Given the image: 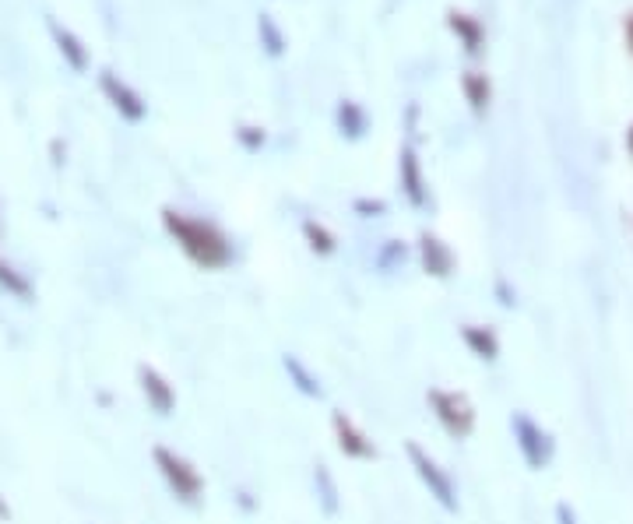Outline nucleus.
Segmentation results:
<instances>
[{"label":"nucleus","instance_id":"obj_1","mask_svg":"<svg viewBox=\"0 0 633 524\" xmlns=\"http://www.w3.org/2000/svg\"><path fill=\"white\" fill-rule=\"evenodd\" d=\"M162 222H166L169 236L180 243V250L197 264V268L219 271L233 261V247H229V240L222 236L219 226H211V222H204V219H190V215L173 212V208L162 212Z\"/></svg>","mask_w":633,"mask_h":524},{"label":"nucleus","instance_id":"obj_2","mask_svg":"<svg viewBox=\"0 0 633 524\" xmlns=\"http://www.w3.org/2000/svg\"><path fill=\"white\" fill-rule=\"evenodd\" d=\"M426 405H430V415L440 423V430L454 440H468L475 433V405L468 401V394L451 391V387H430L426 391Z\"/></svg>","mask_w":633,"mask_h":524},{"label":"nucleus","instance_id":"obj_3","mask_svg":"<svg viewBox=\"0 0 633 524\" xmlns=\"http://www.w3.org/2000/svg\"><path fill=\"white\" fill-rule=\"evenodd\" d=\"M405 454H408V465H412V472L419 475L422 486L430 489L433 500H437L440 507L447 510V514H458L461 500H458V482H454V475L447 472V468L440 465V461L433 458V454L426 451L419 440H408Z\"/></svg>","mask_w":633,"mask_h":524},{"label":"nucleus","instance_id":"obj_4","mask_svg":"<svg viewBox=\"0 0 633 524\" xmlns=\"http://www.w3.org/2000/svg\"><path fill=\"white\" fill-rule=\"evenodd\" d=\"M152 461L155 468H159L162 482L169 486V493L176 496V500L183 503V507H197L204 496V475L197 472L194 465H190L183 454H176L173 447H155L152 451Z\"/></svg>","mask_w":633,"mask_h":524},{"label":"nucleus","instance_id":"obj_5","mask_svg":"<svg viewBox=\"0 0 633 524\" xmlns=\"http://www.w3.org/2000/svg\"><path fill=\"white\" fill-rule=\"evenodd\" d=\"M510 433H514V447L521 454V461L532 472H546L553 465L556 454V440L546 426H539L528 412H514L510 415Z\"/></svg>","mask_w":633,"mask_h":524},{"label":"nucleus","instance_id":"obj_6","mask_svg":"<svg viewBox=\"0 0 633 524\" xmlns=\"http://www.w3.org/2000/svg\"><path fill=\"white\" fill-rule=\"evenodd\" d=\"M331 430H335V444L345 458H352V461H373L377 458V444L370 440V433H366L356 419H349L345 412L331 415Z\"/></svg>","mask_w":633,"mask_h":524},{"label":"nucleus","instance_id":"obj_7","mask_svg":"<svg viewBox=\"0 0 633 524\" xmlns=\"http://www.w3.org/2000/svg\"><path fill=\"white\" fill-rule=\"evenodd\" d=\"M138 384H141V394H145V401H148V408H152L155 415H173V408H176V387L169 384L166 377H162L155 366H148V363H141L138 366Z\"/></svg>","mask_w":633,"mask_h":524},{"label":"nucleus","instance_id":"obj_8","mask_svg":"<svg viewBox=\"0 0 633 524\" xmlns=\"http://www.w3.org/2000/svg\"><path fill=\"white\" fill-rule=\"evenodd\" d=\"M419 257H422V268H426V275L433 278H451L454 275V250L447 247L440 236L433 233H422L419 236Z\"/></svg>","mask_w":633,"mask_h":524},{"label":"nucleus","instance_id":"obj_9","mask_svg":"<svg viewBox=\"0 0 633 524\" xmlns=\"http://www.w3.org/2000/svg\"><path fill=\"white\" fill-rule=\"evenodd\" d=\"M99 85H102V92L110 95V102L117 106L120 117H127V120H145V102H141V95H138V92H131V88H127L124 81H117V74L102 71Z\"/></svg>","mask_w":633,"mask_h":524},{"label":"nucleus","instance_id":"obj_10","mask_svg":"<svg viewBox=\"0 0 633 524\" xmlns=\"http://www.w3.org/2000/svg\"><path fill=\"white\" fill-rule=\"evenodd\" d=\"M458 335L475 359H482V363H496V359H500V338H496L493 328H482V324H461Z\"/></svg>","mask_w":633,"mask_h":524},{"label":"nucleus","instance_id":"obj_11","mask_svg":"<svg viewBox=\"0 0 633 524\" xmlns=\"http://www.w3.org/2000/svg\"><path fill=\"white\" fill-rule=\"evenodd\" d=\"M282 366H285V373H289V380L296 384V391L299 394H306V398H321L324 394V387H321V377L310 370V366L303 363V359L296 356V352H285L282 356Z\"/></svg>","mask_w":633,"mask_h":524},{"label":"nucleus","instance_id":"obj_12","mask_svg":"<svg viewBox=\"0 0 633 524\" xmlns=\"http://www.w3.org/2000/svg\"><path fill=\"white\" fill-rule=\"evenodd\" d=\"M401 187H405L408 201H412L415 208L426 204V183H422V169H419V159H415L412 148L401 152Z\"/></svg>","mask_w":633,"mask_h":524},{"label":"nucleus","instance_id":"obj_13","mask_svg":"<svg viewBox=\"0 0 633 524\" xmlns=\"http://www.w3.org/2000/svg\"><path fill=\"white\" fill-rule=\"evenodd\" d=\"M303 236H306V243H310V250L313 254H321V257H331L338 250V240L328 233V229L321 226V222H313V219H306L303 222Z\"/></svg>","mask_w":633,"mask_h":524},{"label":"nucleus","instance_id":"obj_14","mask_svg":"<svg viewBox=\"0 0 633 524\" xmlns=\"http://www.w3.org/2000/svg\"><path fill=\"white\" fill-rule=\"evenodd\" d=\"M313 482H317V496H321V510L328 517L338 514V486L335 479H331L328 465H317V472H313Z\"/></svg>","mask_w":633,"mask_h":524},{"label":"nucleus","instance_id":"obj_15","mask_svg":"<svg viewBox=\"0 0 633 524\" xmlns=\"http://www.w3.org/2000/svg\"><path fill=\"white\" fill-rule=\"evenodd\" d=\"M50 32H53V39H57V46H60V53H64L67 60H71V67L74 71H85V64H88V57H85V50H81V43L71 36L67 29H60L57 22H50Z\"/></svg>","mask_w":633,"mask_h":524},{"label":"nucleus","instance_id":"obj_16","mask_svg":"<svg viewBox=\"0 0 633 524\" xmlns=\"http://www.w3.org/2000/svg\"><path fill=\"white\" fill-rule=\"evenodd\" d=\"M0 285H4L15 299H32V282L15 268V264L4 261V257H0Z\"/></svg>","mask_w":633,"mask_h":524},{"label":"nucleus","instance_id":"obj_17","mask_svg":"<svg viewBox=\"0 0 633 524\" xmlns=\"http://www.w3.org/2000/svg\"><path fill=\"white\" fill-rule=\"evenodd\" d=\"M338 120H342V134H349V138H359V134L366 131V117H363V110H359L356 102H342Z\"/></svg>","mask_w":633,"mask_h":524},{"label":"nucleus","instance_id":"obj_18","mask_svg":"<svg viewBox=\"0 0 633 524\" xmlns=\"http://www.w3.org/2000/svg\"><path fill=\"white\" fill-rule=\"evenodd\" d=\"M465 95L472 102V110H486L489 106V81L482 74H465Z\"/></svg>","mask_w":633,"mask_h":524},{"label":"nucleus","instance_id":"obj_19","mask_svg":"<svg viewBox=\"0 0 633 524\" xmlns=\"http://www.w3.org/2000/svg\"><path fill=\"white\" fill-rule=\"evenodd\" d=\"M451 25H454V32H461V36H465L468 53H479V43H482V29H479V25H475L468 15H451Z\"/></svg>","mask_w":633,"mask_h":524},{"label":"nucleus","instance_id":"obj_20","mask_svg":"<svg viewBox=\"0 0 633 524\" xmlns=\"http://www.w3.org/2000/svg\"><path fill=\"white\" fill-rule=\"evenodd\" d=\"M261 36L268 39V50L271 53H282V36H278V29L271 25L268 15H261Z\"/></svg>","mask_w":633,"mask_h":524},{"label":"nucleus","instance_id":"obj_21","mask_svg":"<svg viewBox=\"0 0 633 524\" xmlns=\"http://www.w3.org/2000/svg\"><path fill=\"white\" fill-rule=\"evenodd\" d=\"M356 212H366V215H384L387 204L384 201H356Z\"/></svg>","mask_w":633,"mask_h":524},{"label":"nucleus","instance_id":"obj_22","mask_svg":"<svg viewBox=\"0 0 633 524\" xmlns=\"http://www.w3.org/2000/svg\"><path fill=\"white\" fill-rule=\"evenodd\" d=\"M556 521H560V524H577L574 507H570V503H556Z\"/></svg>","mask_w":633,"mask_h":524},{"label":"nucleus","instance_id":"obj_23","mask_svg":"<svg viewBox=\"0 0 633 524\" xmlns=\"http://www.w3.org/2000/svg\"><path fill=\"white\" fill-rule=\"evenodd\" d=\"M626 43H630V50H633V18H626Z\"/></svg>","mask_w":633,"mask_h":524},{"label":"nucleus","instance_id":"obj_24","mask_svg":"<svg viewBox=\"0 0 633 524\" xmlns=\"http://www.w3.org/2000/svg\"><path fill=\"white\" fill-rule=\"evenodd\" d=\"M626 148H630V155H633V127L626 131Z\"/></svg>","mask_w":633,"mask_h":524}]
</instances>
